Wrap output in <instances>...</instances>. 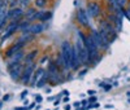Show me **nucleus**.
Instances as JSON below:
<instances>
[{"label": "nucleus", "instance_id": "nucleus-14", "mask_svg": "<svg viewBox=\"0 0 130 110\" xmlns=\"http://www.w3.org/2000/svg\"><path fill=\"white\" fill-rule=\"evenodd\" d=\"M35 7L37 8H44L46 4H47V0H35Z\"/></svg>", "mask_w": 130, "mask_h": 110}, {"label": "nucleus", "instance_id": "nucleus-26", "mask_svg": "<svg viewBox=\"0 0 130 110\" xmlns=\"http://www.w3.org/2000/svg\"><path fill=\"white\" fill-rule=\"evenodd\" d=\"M16 110H26V109H25V107H17Z\"/></svg>", "mask_w": 130, "mask_h": 110}, {"label": "nucleus", "instance_id": "nucleus-15", "mask_svg": "<svg viewBox=\"0 0 130 110\" xmlns=\"http://www.w3.org/2000/svg\"><path fill=\"white\" fill-rule=\"evenodd\" d=\"M27 93H29V91H27V90L22 91V93H21V98H25V97L27 96Z\"/></svg>", "mask_w": 130, "mask_h": 110}, {"label": "nucleus", "instance_id": "nucleus-6", "mask_svg": "<svg viewBox=\"0 0 130 110\" xmlns=\"http://www.w3.org/2000/svg\"><path fill=\"white\" fill-rule=\"evenodd\" d=\"M77 19L81 25L83 26H90V16L87 13V10L85 9H79L77 12Z\"/></svg>", "mask_w": 130, "mask_h": 110}, {"label": "nucleus", "instance_id": "nucleus-17", "mask_svg": "<svg viewBox=\"0 0 130 110\" xmlns=\"http://www.w3.org/2000/svg\"><path fill=\"white\" fill-rule=\"evenodd\" d=\"M125 16H126V17L130 19V7L127 8V10H125Z\"/></svg>", "mask_w": 130, "mask_h": 110}, {"label": "nucleus", "instance_id": "nucleus-4", "mask_svg": "<svg viewBox=\"0 0 130 110\" xmlns=\"http://www.w3.org/2000/svg\"><path fill=\"white\" fill-rule=\"evenodd\" d=\"M35 66H37L35 62H32V63H30V65H25L24 71H22V75H21V78H20L21 84H29V83L31 82L32 74H34V71H35Z\"/></svg>", "mask_w": 130, "mask_h": 110}, {"label": "nucleus", "instance_id": "nucleus-24", "mask_svg": "<svg viewBox=\"0 0 130 110\" xmlns=\"http://www.w3.org/2000/svg\"><path fill=\"white\" fill-rule=\"evenodd\" d=\"M8 98H9V95H7V96H4V98H3V100L5 101V100H8Z\"/></svg>", "mask_w": 130, "mask_h": 110}, {"label": "nucleus", "instance_id": "nucleus-16", "mask_svg": "<svg viewBox=\"0 0 130 110\" xmlns=\"http://www.w3.org/2000/svg\"><path fill=\"white\" fill-rule=\"evenodd\" d=\"M42 100H43V98H42V96H40V95L35 96V101H37V102H39V104H40V102H42Z\"/></svg>", "mask_w": 130, "mask_h": 110}, {"label": "nucleus", "instance_id": "nucleus-23", "mask_svg": "<svg viewBox=\"0 0 130 110\" xmlns=\"http://www.w3.org/2000/svg\"><path fill=\"white\" fill-rule=\"evenodd\" d=\"M108 2H109L111 4H116V3H117V0H108Z\"/></svg>", "mask_w": 130, "mask_h": 110}, {"label": "nucleus", "instance_id": "nucleus-13", "mask_svg": "<svg viewBox=\"0 0 130 110\" xmlns=\"http://www.w3.org/2000/svg\"><path fill=\"white\" fill-rule=\"evenodd\" d=\"M48 80V73H46L44 74V76L39 80V83L37 84V88H42V87H44V84H46V82Z\"/></svg>", "mask_w": 130, "mask_h": 110}, {"label": "nucleus", "instance_id": "nucleus-25", "mask_svg": "<svg viewBox=\"0 0 130 110\" xmlns=\"http://www.w3.org/2000/svg\"><path fill=\"white\" fill-rule=\"evenodd\" d=\"M59 104H60V101H59V100H56V101H55V106H57Z\"/></svg>", "mask_w": 130, "mask_h": 110}, {"label": "nucleus", "instance_id": "nucleus-9", "mask_svg": "<svg viewBox=\"0 0 130 110\" xmlns=\"http://www.w3.org/2000/svg\"><path fill=\"white\" fill-rule=\"evenodd\" d=\"M87 13L90 17H98L100 14V5L98 3H89L87 4Z\"/></svg>", "mask_w": 130, "mask_h": 110}, {"label": "nucleus", "instance_id": "nucleus-18", "mask_svg": "<svg viewBox=\"0 0 130 110\" xmlns=\"http://www.w3.org/2000/svg\"><path fill=\"white\" fill-rule=\"evenodd\" d=\"M95 101H96V97L95 96H92V97L89 98V102H95Z\"/></svg>", "mask_w": 130, "mask_h": 110}, {"label": "nucleus", "instance_id": "nucleus-12", "mask_svg": "<svg viewBox=\"0 0 130 110\" xmlns=\"http://www.w3.org/2000/svg\"><path fill=\"white\" fill-rule=\"evenodd\" d=\"M37 13V10H35V8H29L26 12H25V18L26 19H29V21H31L32 22V17H34V14Z\"/></svg>", "mask_w": 130, "mask_h": 110}, {"label": "nucleus", "instance_id": "nucleus-3", "mask_svg": "<svg viewBox=\"0 0 130 110\" xmlns=\"http://www.w3.org/2000/svg\"><path fill=\"white\" fill-rule=\"evenodd\" d=\"M72 47L69 41H62L61 44V56L64 58L65 62V70L67 69H72Z\"/></svg>", "mask_w": 130, "mask_h": 110}, {"label": "nucleus", "instance_id": "nucleus-10", "mask_svg": "<svg viewBox=\"0 0 130 110\" xmlns=\"http://www.w3.org/2000/svg\"><path fill=\"white\" fill-rule=\"evenodd\" d=\"M22 71H24V66L18 63L17 66H14L13 69H10L9 73H10V76H12V79L13 80H20L21 78V75H22Z\"/></svg>", "mask_w": 130, "mask_h": 110}, {"label": "nucleus", "instance_id": "nucleus-8", "mask_svg": "<svg viewBox=\"0 0 130 110\" xmlns=\"http://www.w3.org/2000/svg\"><path fill=\"white\" fill-rule=\"evenodd\" d=\"M47 71L44 70V69H42V68H39V69H37L35 71H34V74H32V78H31V85L32 87H37V84L39 83V80L44 76V74H46Z\"/></svg>", "mask_w": 130, "mask_h": 110}, {"label": "nucleus", "instance_id": "nucleus-5", "mask_svg": "<svg viewBox=\"0 0 130 110\" xmlns=\"http://www.w3.org/2000/svg\"><path fill=\"white\" fill-rule=\"evenodd\" d=\"M100 30L104 32V34H105L108 38H109V40H113V39L116 38V32H117V30H116V27L112 26V24H109V22H107V21L102 22Z\"/></svg>", "mask_w": 130, "mask_h": 110}, {"label": "nucleus", "instance_id": "nucleus-7", "mask_svg": "<svg viewBox=\"0 0 130 110\" xmlns=\"http://www.w3.org/2000/svg\"><path fill=\"white\" fill-rule=\"evenodd\" d=\"M44 30V26H43L42 22L39 24H31L29 26V29H26L22 34H32V35H37V34H40V32Z\"/></svg>", "mask_w": 130, "mask_h": 110}, {"label": "nucleus", "instance_id": "nucleus-21", "mask_svg": "<svg viewBox=\"0 0 130 110\" xmlns=\"http://www.w3.org/2000/svg\"><path fill=\"white\" fill-rule=\"evenodd\" d=\"M87 93H89L90 96H94V95H95V91H94V90H90V91H89Z\"/></svg>", "mask_w": 130, "mask_h": 110}, {"label": "nucleus", "instance_id": "nucleus-19", "mask_svg": "<svg viewBox=\"0 0 130 110\" xmlns=\"http://www.w3.org/2000/svg\"><path fill=\"white\" fill-rule=\"evenodd\" d=\"M61 95H64V96H69V91L65 90V91H62V92H61Z\"/></svg>", "mask_w": 130, "mask_h": 110}, {"label": "nucleus", "instance_id": "nucleus-2", "mask_svg": "<svg viewBox=\"0 0 130 110\" xmlns=\"http://www.w3.org/2000/svg\"><path fill=\"white\" fill-rule=\"evenodd\" d=\"M85 46L87 48V52H89V62H92V63H96L98 61V57H99V48L95 44V41L92 40L91 35L86 36L85 39Z\"/></svg>", "mask_w": 130, "mask_h": 110}, {"label": "nucleus", "instance_id": "nucleus-11", "mask_svg": "<svg viewBox=\"0 0 130 110\" xmlns=\"http://www.w3.org/2000/svg\"><path fill=\"white\" fill-rule=\"evenodd\" d=\"M37 54H38V51H31L30 53H27L26 54V57H25V65H30V63H32L34 62V58L37 57Z\"/></svg>", "mask_w": 130, "mask_h": 110}, {"label": "nucleus", "instance_id": "nucleus-27", "mask_svg": "<svg viewBox=\"0 0 130 110\" xmlns=\"http://www.w3.org/2000/svg\"><path fill=\"white\" fill-rule=\"evenodd\" d=\"M47 110H48V109H47Z\"/></svg>", "mask_w": 130, "mask_h": 110}, {"label": "nucleus", "instance_id": "nucleus-22", "mask_svg": "<svg viewBox=\"0 0 130 110\" xmlns=\"http://www.w3.org/2000/svg\"><path fill=\"white\" fill-rule=\"evenodd\" d=\"M104 90L105 91H109L111 90V85H104Z\"/></svg>", "mask_w": 130, "mask_h": 110}, {"label": "nucleus", "instance_id": "nucleus-1", "mask_svg": "<svg viewBox=\"0 0 130 110\" xmlns=\"http://www.w3.org/2000/svg\"><path fill=\"white\" fill-rule=\"evenodd\" d=\"M91 38L92 40L95 41V44L98 46V48H102V49H108V47H109V38H108L104 32L102 30H92L91 31Z\"/></svg>", "mask_w": 130, "mask_h": 110}, {"label": "nucleus", "instance_id": "nucleus-20", "mask_svg": "<svg viewBox=\"0 0 130 110\" xmlns=\"http://www.w3.org/2000/svg\"><path fill=\"white\" fill-rule=\"evenodd\" d=\"M86 73H87V69H85V70H82V71H81V74H79V76H83V75H85Z\"/></svg>", "mask_w": 130, "mask_h": 110}]
</instances>
